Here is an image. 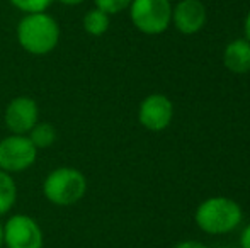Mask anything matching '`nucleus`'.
I'll list each match as a JSON object with an SVG mask.
<instances>
[{"mask_svg": "<svg viewBox=\"0 0 250 248\" xmlns=\"http://www.w3.org/2000/svg\"><path fill=\"white\" fill-rule=\"evenodd\" d=\"M172 24L186 36L199 33L206 24V7L201 0H181L172 7Z\"/></svg>", "mask_w": 250, "mask_h": 248, "instance_id": "1a4fd4ad", "label": "nucleus"}, {"mask_svg": "<svg viewBox=\"0 0 250 248\" xmlns=\"http://www.w3.org/2000/svg\"><path fill=\"white\" fill-rule=\"evenodd\" d=\"M10 5L19 9L24 14H38L46 12L55 0H9Z\"/></svg>", "mask_w": 250, "mask_h": 248, "instance_id": "4468645a", "label": "nucleus"}, {"mask_svg": "<svg viewBox=\"0 0 250 248\" xmlns=\"http://www.w3.org/2000/svg\"><path fill=\"white\" fill-rule=\"evenodd\" d=\"M87 192V179L79 169L58 167L43 180V194L48 202L58 208H68L83 199Z\"/></svg>", "mask_w": 250, "mask_h": 248, "instance_id": "7ed1b4c3", "label": "nucleus"}, {"mask_svg": "<svg viewBox=\"0 0 250 248\" xmlns=\"http://www.w3.org/2000/svg\"><path fill=\"white\" fill-rule=\"evenodd\" d=\"M7 129L10 134H27L40 121V107L33 97H14L3 113Z\"/></svg>", "mask_w": 250, "mask_h": 248, "instance_id": "0eeeda50", "label": "nucleus"}, {"mask_svg": "<svg viewBox=\"0 0 250 248\" xmlns=\"http://www.w3.org/2000/svg\"><path fill=\"white\" fill-rule=\"evenodd\" d=\"M223 65L237 75L250 72V43L245 38L233 39L223 51Z\"/></svg>", "mask_w": 250, "mask_h": 248, "instance_id": "9d476101", "label": "nucleus"}, {"mask_svg": "<svg viewBox=\"0 0 250 248\" xmlns=\"http://www.w3.org/2000/svg\"><path fill=\"white\" fill-rule=\"evenodd\" d=\"M5 248H43L44 235L40 223L27 214H14L3 223Z\"/></svg>", "mask_w": 250, "mask_h": 248, "instance_id": "423d86ee", "label": "nucleus"}, {"mask_svg": "<svg viewBox=\"0 0 250 248\" xmlns=\"http://www.w3.org/2000/svg\"><path fill=\"white\" fill-rule=\"evenodd\" d=\"M129 19L140 33L157 36L172 24V3L170 0H133Z\"/></svg>", "mask_w": 250, "mask_h": 248, "instance_id": "20e7f679", "label": "nucleus"}, {"mask_svg": "<svg viewBox=\"0 0 250 248\" xmlns=\"http://www.w3.org/2000/svg\"><path fill=\"white\" fill-rule=\"evenodd\" d=\"M17 43L33 57L51 53L60 43V24L48 12L26 14L16 29Z\"/></svg>", "mask_w": 250, "mask_h": 248, "instance_id": "f257e3e1", "label": "nucleus"}, {"mask_svg": "<svg viewBox=\"0 0 250 248\" xmlns=\"http://www.w3.org/2000/svg\"><path fill=\"white\" fill-rule=\"evenodd\" d=\"M133 0H94L97 9H101L102 12H105L107 16H114L123 10L129 9Z\"/></svg>", "mask_w": 250, "mask_h": 248, "instance_id": "2eb2a0df", "label": "nucleus"}, {"mask_svg": "<svg viewBox=\"0 0 250 248\" xmlns=\"http://www.w3.org/2000/svg\"><path fill=\"white\" fill-rule=\"evenodd\" d=\"M17 186L12 175L0 170V216L7 214L16 206Z\"/></svg>", "mask_w": 250, "mask_h": 248, "instance_id": "ddd939ff", "label": "nucleus"}, {"mask_svg": "<svg viewBox=\"0 0 250 248\" xmlns=\"http://www.w3.org/2000/svg\"><path fill=\"white\" fill-rule=\"evenodd\" d=\"M240 248H250V225L240 233Z\"/></svg>", "mask_w": 250, "mask_h": 248, "instance_id": "dca6fc26", "label": "nucleus"}, {"mask_svg": "<svg viewBox=\"0 0 250 248\" xmlns=\"http://www.w3.org/2000/svg\"><path fill=\"white\" fill-rule=\"evenodd\" d=\"M174 248H208L204 243L201 242H194V240H188V242H181L177 243Z\"/></svg>", "mask_w": 250, "mask_h": 248, "instance_id": "f3484780", "label": "nucleus"}, {"mask_svg": "<svg viewBox=\"0 0 250 248\" xmlns=\"http://www.w3.org/2000/svg\"><path fill=\"white\" fill-rule=\"evenodd\" d=\"M174 117V104L164 94H150L142 100L138 109V121L148 131H164Z\"/></svg>", "mask_w": 250, "mask_h": 248, "instance_id": "6e6552de", "label": "nucleus"}, {"mask_svg": "<svg viewBox=\"0 0 250 248\" xmlns=\"http://www.w3.org/2000/svg\"><path fill=\"white\" fill-rule=\"evenodd\" d=\"M83 31L90 36H104L109 31V26H111V16H107L105 12H102L101 9L94 7V9L87 10L85 16H83L82 20Z\"/></svg>", "mask_w": 250, "mask_h": 248, "instance_id": "9b49d317", "label": "nucleus"}, {"mask_svg": "<svg viewBox=\"0 0 250 248\" xmlns=\"http://www.w3.org/2000/svg\"><path fill=\"white\" fill-rule=\"evenodd\" d=\"M242 218H244V211L240 204L223 195L203 201L194 214L196 225L208 235H227L238 228Z\"/></svg>", "mask_w": 250, "mask_h": 248, "instance_id": "f03ea898", "label": "nucleus"}, {"mask_svg": "<svg viewBox=\"0 0 250 248\" xmlns=\"http://www.w3.org/2000/svg\"><path fill=\"white\" fill-rule=\"evenodd\" d=\"M60 3H63V5H68V7H77L80 5V3H83L85 0H58Z\"/></svg>", "mask_w": 250, "mask_h": 248, "instance_id": "6ab92c4d", "label": "nucleus"}, {"mask_svg": "<svg viewBox=\"0 0 250 248\" xmlns=\"http://www.w3.org/2000/svg\"><path fill=\"white\" fill-rule=\"evenodd\" d=\"M3 247V225L0 223V248Z\"/></svg>", "mask_w": 250, "mask_h": 248, "instance_id": "aec40b11", "label": "nucleus"}, {"mask_svg": "<svg viewBox=\"0 0 250 248\" xmlns=\"http://www.w3.org/2000/svg\"><path fill=\"white\" fill-rule=\"evenodd\" d=\"M244 31H245V39L250 43V10L247 14V17H245V24H244Z\"/></svg>", "mask_w": 250, "mask_h": 248, "instance_id": "a211bd4d", "label": "nucleus"}, {"mask_svg": "<svg viewBox=\"0 0 250 248\" xmlns=\"http://www.w3.org/2000/svg\"><path fill=\"white\" fill-rule=\"evenodd\" d=\"M27 138L31 139L36 150H46L50 146L55 145L56 141V129L51 123H46V121H38L36 126L27 133Z\"/></svg>", "mask_w": 250, "mask_h": 248, "instance_id": "f8f14e48", "label": "nucleus"}, {"mask_svg": "<svg viewBox=\"0 0 250 248\" xmlns=\"http://www.w3.org/2000/svg\"><path fill=\"white\" fill-rule=\"evenodd\" d=\"M38 160V150L27 134H9L0 139V170L19 173L31 169Z\"/></svg>", "mask_w": 250, "mask_h": 248, "instance_id": "39448f33", "label": "nucleus"}]
</instances>
